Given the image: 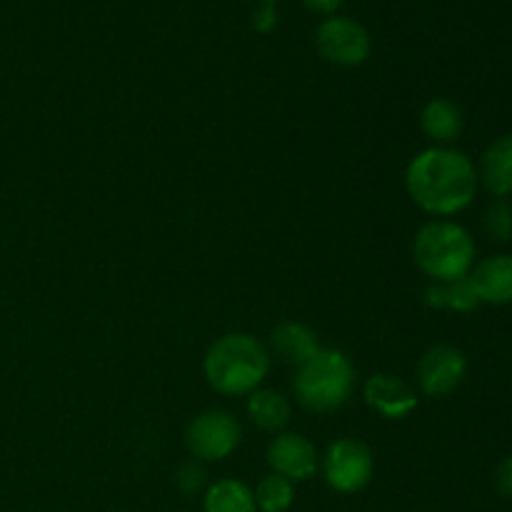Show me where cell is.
I'll list each match as a JSON object with an SVG mask.
<instances>
[{"label": "cell", "mask_w": 512, "mask_h": 512, "mask_svg": "<svg viewBox=\"0 0 512 512\" xmlns=\"http://www.w3.org/2000/svg\"><path fill=\"white\" fill-rule=\"evenodd\" d=\"M405 185L418 208L448 218L473 203L480 183L468 155L455 148H428L410 160Z\"/></svg>", "instance_id": "6da1fadb"}, {"label": "cell", "mask_w": 512, "mask_h": 512, "mask_svg": "<svg viewBox=\"0 0 512 512\" xmlns=\"http://www.w3.org/2000/svg\"><path fill=\"white\" fill-rule=\"evenodd\" d=\"M270 370V353L248 333L223 335L205 353V378L223 395H250Z\"/></svg>", "instance_id": "7a4b0ae2"}, {"label": "cell", "mask_w": 512, "mask_h": 512, "mask_svg": "<svg viewBox=\"0 0 512 512\" xmlns=\"http://www.w3.org/2000/svg\"><path fill=\"white\" fill-rule=\"evenodd\" d=\"M413 255L428 278L435 283H448L470 275L475 265V240L463 225L435 220L418 230Z\"/></svg>", "instance_id": "3957f363"}, {"label": "cell", "mask_w": 512, "mask_h": 512, "mask_svg": "<svg viewBox=\"0 0 512 512\" xmlns=\"http://www.w3.org/2000/svg\"><path fill=\"white\" fill-rule=\"evenodd\" d=\"M298 403L310 413H333L348 403L355 388V368L340 350L320 348L295 375Z\"/></svg>", "instance_id": "277c9868"}, {"label": "cell", "mask_w": 512, "mask_h": 512, "mask_svg": "<svg viewBox=\"0 0 512 512\" xmlns=\"http://www.w3.org/2000/svg\"><path fill=\"white\" fill-rule=\"evenodd\" d=\"M243 438V428L228 410H205L198 418L190 420L185 430V445L190 455L200 463L225 460Z\"/></svg>", "instance_id": "5b68a950"}, {"label": "cell", "mask_w": 512, "mask_h": 512, "mask_svg": "<svg viewBox=\"0 0 512 512\" xmlns=\"http://www.w3.org/2000/svg\"><path fill=\"white\" fill-rule=\"evenodd\" d=\"M375 473L373 453L365 443L353 438H343L328 448L323 458V475L325 483L335 493L353 495L360 493L370 485Z\"/></svg>", "instance_id": "8992f818"}, {"label": "cell", "mask_w": 512, "mask_h": 512, "mask_svg": "<svg viewBox=\"0 0 512 512\" xmlns=\"http://www.w3.org/2000/svg\"><path fill=\"white\" fill-rule=\"evenodd\" d=\"M315 48L328 63L340 68H355L370 55V35L358 20L333 15L315 33Z\"/></svg>", "instance_id": "52a82bcc"}, {"label": "cell", "mask_w": 512, "mask_h": 512, "mask_svg": "<svg viewBox=\"0 0 512 512\" xmlns=\"http://www.w3.org/2000/svg\"><path fill=\"white\" fill-rule=\"evenodd\" d=\"M465 375H468V360L453 345H435L418 363V383L430 398H445L455 393Z\"/></svg>", "instance_id": "ba28073f"}, {"label": "cell", "mask_w": 512, "mask_h": 512, "mask_svg": "<svg viewBox=\"0 0 512 512\" xmlns=\"http://www.w3.org/2000/svg\"><path fill=\"white\" fill-rule=\"evenodd\" d=\"M268 463L275 475H283L290 483H303L318 473L320 455L303 435L283 433L268 445Z\"/></svg>", "instance_id": "9c48e42d"}, {"label": "cell", "mask_w": 512, "mask_h": 512, "mask_svg": "<svg viewBox=\"0 0 512 512\" xmlns=\"http://www.w3.org/2000/svg\"><path fill=\"white\" fill-rule=\"evenodd\" d=\"M363 395L365 403H368L375 413H380L383 418L390 420L405 418V415H410L418 408V398H415L413 388H410L405 380L388 373L373 375V378L365 383Z\"/></svg>", "instance_id": "30bf717a"}, {"label": "cell", "mask_w": 512, "mask_h": 512, "mask_svg": "<svg viewBox=\"0 0 512 512\" xmlns=\"http://www.w3.org/2000/svg\"><path fill=\"white\" fill-rule=\"evenodd\" d=\"M468 278L480 303L512 305V255H490L480 260Z\"/></svg>", "instance_id": "8fae6325"}, {"label": "cell", "mask_w": 512, "mask_h": 512, "mask_svg": "<svg viewBox=\"0 0 512 512\" xmlns=\"http://www.w3.org/2000/svg\"><path fill=\"white\" fill-rule=\"evenodd\" d=\"M478 183L495 198L512 195V135L493 140L478 163Z\"/></svg>", "instance_id": "7c38bea8"}, {"label": "cell", "mask_w": 512, "mask_h": 512, "mask_svg": "<svg viewBox=\"0 0 512 512\" xmlns=\"http://www.w3.org/2000/svg\"><path fill=\"white\" fill-rule=\"evenodd\" d=\"M420 128L433 143H438V148H448L450 143L460 138L465 128L463 110L448 98L430 100L420 113Z\"/></svg>", "instance_id": "4fadbf2b"}, {"label": "cell", "mask_w": 512, "mask_h": 512, "mask_svg": "<svg viewBox=\"0 0 512 512\" xmlns=\"http://www.w3.org/2000/svg\"><path fill=\"white\" fill-rule=\"evenodd\" d=\"M275 355L288 365H303L320 350L318 335L303 323H283L270 335Z\"/></svg>", "instance_id": "5bb4252c"}, {"label": "cell", "mask_w": 512, "mask_h": 512, "mask_svg": "<svg viewBox=\"0 0 512 512\" xmlns=\"http://www.w3.org/2000/svg\"><path fill=\"white\" fill-rule=\"evenodd\" d=\"M248 415L265 433H280L290 423V403L275 390H253L248 398Z\"/></svg>", "instance_id": "9a60e30c"}, {"label": "cell", "mask_w": 512, "mask_h": 512, "mask_svg": "<svg viewBox=\"0 0 512 512\" xmlns=\"http://www.w3.org/2000/svg\"><path fill=\"white\" fill-rule=\"evenodd\" d=\"M205 512H255V493L240 480H218L210 485L203 500Z\"/></svg>", "instance_id": "2e32d148"}, {"label": "cell", "mask_w": 512, "mask_h": 512, "mask_svg": "<svg viewBox=\"0 0 512 512\" xmlns=\"http://www.w3.org/2000/svg\"><path fill=\"white\" fill-rule=\"evenodd\" d=\"M425 300H428L430 308L455 310V313H470L480 305L478 293H475L468 275L458 280H448V283H433L425 293Z\"/></svg>", "instance_id": "e0dca14e"}, {"label": "cell", "mask_w": 512, "mask_h": 512, "mask_svg": "<svg viewBox=\"0 0 512 512\" xmlns=\"http://www.w3.org/2000/svg\"><path fill=\"white\" fill-rule=\"evenodd\" d=\"M255 493V505L263 512H285L293 505L295 488L288 478L283 475H268L258 483Z\"/></svg>", "instance_id": "ac0fdd59"}, {"label": "cell", "mask_w": 512, "mask_h": 512, "mask_svg": "<svg viewBox=\"0 0 512 512\" xmlns=\"http://www.w3.org/2000/svg\"><path fill=\"white\" fill-rule=\"evenodd\" d=\"M485 230L490 238L495 240H510L512 238V205L508 200L498 198L485 213Z\"/></svg>", "instance_id": "d6986e66"}, {"label": "cell", "mask_w": 512, "mask_h": 512, "mask_svg": "<svg viewBox=\"0 0 512 512\" xmlns=\"http://www.w3.org/2000/svg\"><path fill=\"white\" fill-rule=\"evenodd\" d=\"M175 483L183 490L185 495H195L205 485V470L200 465V460H188V463L180 465L178 475H175Z\"/></svg>", "instance_id": "ffe728a7"}, {"label": "cell", "mask_w": 512, "mask_h": 512, "mask_svg": "<svg viewBox=\"0 0 512 512\" xmlns=\"http://www.w3.org/2000/svg\"><path fill=\"white\" fill-rule=\"evenodd\" d=\"M495 490H498L503 498L512 500V455L505 458L503 463L498 465V470H495Z\"/></svg>", "instance_id": "44dd1931"}, {"label": "cell", "mask_w": 512, "mask_h": 512, "mask_svg": "<svg viewBox=\"0 0 512 512\" xmlns=\"http://www.w3.org/2000/svg\"><path fill=\"white\" fill-rule=\"evenodd\" d=\"M303 3L308 5L310 10H315V13L330 15V13H335V10H338L345 0H303Z\"/></svg>", "instance_id": "7402d4cb"}, {"label": "cell", "mask_w": 512, "mask_h": 512, "mask_svg": "<svg viewBox=\"0 0 512 512\" xmlns=\"http://www.w3.org/2000/svg\"><path fill=\"white\" fill-rule=\"evenodd\" d=\"M275 25V10L273 5H263V10H260L258 15H255V28L258 30H270Z\"/></svg>", "instance_id": "603a6c76"}, {"label": "cell", "mask_w": 512, "mask_h": 512, "mask_svg": "<svg viewBox=\"0 0 512 512\" xmlns=\"http://www.w3.org/2000/svg\"><path fill=\"white\" fill-rule=\"evenodd\" d=\"M260 3H263V5H273V3H278V0H260Z\"/></svg>", "instance_id": "cb8c5ba5"}]
</instances>
